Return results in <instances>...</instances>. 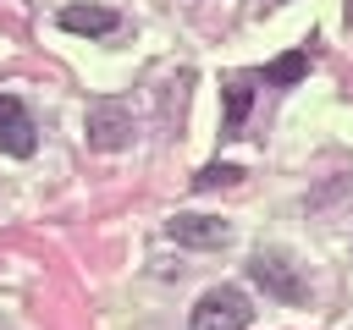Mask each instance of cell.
Returning a JSON list of instances; mask_svg holds the SVG:
<instances>
[{"instance_id":"cell-1","label":"cell","mask_w":353,"mask_h":330,"mask_svg":"<svg viewBox=\"0 0 353 330\" xmlns=\"http://www.w3.org/2000/svg\"><path fill=\"white\" fill-rule=\"evenodd\" d=\"M248 319H254V308H248V297H243L237 286H210V292L193 302L188 330H243Z\"/></svg>"},{"instance_id":"cell-2","label":"cell","mask_w":353,"mask_h":330,"mask_svg":"<svg viewBox=\"0 0 353 330\" xmlns=\"http://www.w3.org/2000/svg\"><path fill=\"white\" fill-rule=\"evenodd\" d=\"M88 143H94L99 154L127 148V143H132V116H127L116 99H99V104L88 110Z\"/></svg>"},{"instance_id":"cell-3","label":"cell","mask_w":353,"mask_h":330,"mask_svg":"<svg viewBox=\"0 0 353 330\" xmlns=\"http://www.w3.org/2000/svg\"><path fill=\"white\" fill-rule=\"evenodd\" d=\"M248 275H254L270 297H281V302H303V297H309V286H303V280L292 275V264L276 258V253H254V258H248Z\"/></svg>"},{"instance_id":"cell-4","label":"cell","mask_w":353,"mask_h":330,"mask_svg":"<svg viewBox=\"0 0 353 330\" xmlns=\"http://www.w3.org/2000/svg\"><path fill=\"white\" fill-rule=\"evenodd\" d=\"M33 148H39V132H33L28 110H22V99L0 94V154H17V160H28Z\"/></svg>"},{"instance_id":"cell-5","label":"cell","mask_w":353,"mask_h":330,"mask_svg":"<svg viewBox=\"0 0 353 330\" xmlns=\"http://www.w3.org/2000/svg\"><path fill=\"white\" fill-rule=\"evenodd\" d=\"M165 231H171V242H182V248H221V242L232 236L226 220H215V214H171Z\"/></svg>"},{"instance_id":"cell-6","label":"cell","mask_w":353,"mask_h":330,"mask_svg":"<svg viewBox=\"0 0 353 330\" xmlns=\"http://www.w3.org/2000/svg\"><path fill=\"white\" fill-rule=\"evenodd\" d=\"M55 22H61L66 33H88V38H99V33H116V11H110V6H66Z\"/></svg>"},{"instance_id":"cell-7","label":"cell","mask_w":353,"mask_h":330,"mask_svg":"<svg viewBox=\"0 0 353 330\" xmlns=\"http://www.w3.org/2000/svg\"><path fill=\"white\" fill-rule=\"evenodd\" d=\"M303 72H309V60H303V50H292V55H281V60H270V66H265V77H270L276 88H287V82H298Z\"/></svg>"},{"instance_id":"cell-8","label":"cell","mask_w":353,"mask_h":330,"mask_svg":"<svg viewBox=\"0 0 353 330\" xmlns=\"http://www.w3.org/2000/svg\"><path fill=\"white\" fill-rule=\"evenodd\" d=\"M248 104H254V88H248V82H226V132H237V126H243Z\"/></svg>"},{"instance_id":"cell-9","label":"cell","mask_w":353,"mask_h":330,"mask_svg":"<svg viewBox=\"0 0 353 330\" xmlns=\"http://www.w3.org/2000/svg\"><path fill=\"white\" fill-rule=\"evenodd\" d=\"M243 170L237 165H204L199 176H193V187H226V182H237Z\"/></svg>"}]
</instances>
